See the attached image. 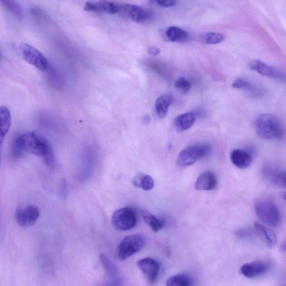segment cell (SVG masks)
I'll use <instances>...</instances> for the list:
<instances>
[{"instance_id":"1","label":"cell","mask_w":286,"mask_h":286,"mask_svg":"<svg viewBox=\"0 0 286 286\" xmlns=\"http://www.w3.org/2000/svg\"><path fill=\"white\" fill-rule=\"evenodd\" d=\"M12 152L16 158L28 153L42 158L49 168H53L55 165V157L51 144L36 131H29L18 136L13 142Z\"/></svg>"},{"instance_id":"2","label":"cell","mask_w":286,"mask_h":286,"mask_svg":"<svg viewBox=\"0 0 286 286\" xmlns=\"http://www.w3.org/2000/svg\"><path fill=\"white\" fill-rule=\"evenodd\" d=\"M258 137L264 139H278L283 137L284 126L280 118L271 113H263L255 122Z\"/></svg>"},{"instance_id":"3","label":"cell","mask_w":286,"mask_h":286,"mask_svg":"<svg viewBox=\"0 0 286 286\" xmlns=\"http://www.w3.org/2000/svg\"><path fill=\"white\" fill-rule=\"evenodd\" d=\"M254 207L258 217L265 224L271 227L279 225L281 212L278 206L271 199L265 197L258 199Z\"/></svg>"},{"instance_id":"4","label":"cell","mask_w":286,"mask_h":286,"mask_svg":"<svg viewBox=\"0 0 286 286\" xmlns=\"http://www.w3.org/2000/svg\"><path fill=\"white\" fill-rule=\"evenodd\" d=\"M210 151V145L207 143H197L189 145L179 154L177 158V165L181 168L191 166L208 155Z\"/></svg>"},{"instance_id":"5","label":"cell","mask_w":286,"mask_h":286,"mask_svg":"<svg viewBox=\"0 0 286 286\" xmlns=\"http://www.w3.org/2000/svg\"><path fill=\"white\" fill-rule=\"evenodd\" d=\"M145 244V239L141 234L127 236L118 246L117 255L121 261H125L136 253L141 251Z\"/></svg>"},{"instance_id":"6","label":"cell","mask_w":286,"mask_h":286,"mask_svg":"<svg viewBox=\"0 0 286 286\" xmlns=\"http://www.w3.org/2000/svg\"><path fill=\"white\" fill-rule=\"evenodd\" d=\"M137 216L133 208L124 207L113 212L112 223L118 230L126 231L133 229L137 224Z\"/></svg>"},{"instance_id":"7","label":"cell","mask_w":286,"mask_h":286,"mask_svg":"<svg viewBox=\"0 0 286 286\" xmlns=\"http://www.w3.org/2000/svg\"><path fill=\"white\" fill-rule=\"evenodd\" d=\"M19 49L22 57L30 65L42 71L48 69L49 62L47 58L38 49L25 43L20 44Z\"/></svg>"},{"instance_id":"8","label":"cell","mask_w":286,"mask_h":286,"mask_svg":"<svg viewBox=\"0 0 286 286\" xmlns=\"http://www.w3.org/2000/svg\"><path fill=\"white\" fill-rule=\"evenodd\" d=\"M40 216V210L35 205H29L19 208L15 213L17 223L22 228H28L35 224Z\"/></svg>"},{"instance_id":"9","label":"cell","mask_w":286,"mask_h":286,"mask_svg":"<svg viewBox=\"0 0 286 286\" xmlns=\"http://www.w3.org/2000/svg\"><path fill=\"white\" fill-rule=\"evenodd\" d=\"M137 266L150 284L156 283L160 270V263L154 259L148 257L139 260Z\"/></svg>"},{"instance_id":"10","label":"cell","mask_w":286,"mask_h":286,"mask_svg":"<svg viewBox=\"0 0 286 286\" xmlns=\"http://www.w3.org/2000/svg\"><path fill=\"white\" fill-rule=\"evenodd\" d=\"M250 69L255 71L263 76L271 77L281 81H285L283 73L277 68L266 64L260 60H253L249 63Z\"/></svg>"},{"instance_id":"11","label":"cell","mask_w":286,"mask_h":286,"mask_svg":"<svg viewBox=\"0 0 286 286\" xmlns=\"http://www.w3.org/2000/svg\"><path fill=\"white\" fill-rule=\"evenodd\" d=\"M122 8L126 14L135 22H144L153 16V13L151 11L135 4H126Z\"/></svg>"},{"instance_id":"12","label":"cell","mask_w":286,"mask_h":286,"mask_svg":"<svg viewBox=\"0 0 286 286\" xmlns=\"http://www.w3.org/2000/svg\"><path fill=\"white\" fill-rule=\"evenodd\" d=\"M269 265L263 262H254L244 265L240 268V273L246 278L252 279L266 273Z\"/></svg>"},{"instance_id":"13","label":"cell","mask_w":286,"mask_h":286,"mask_svg":"<svg viewBox=\"0 0 286 286\" xmlns=\"http://www.w3.org/2000/svg\"><path fill=\"white\" fill-rule=\"evenodd\" d=\"M217 185V180L215 175L212 172L206 171L198 176L195 183V188L198 191H208L215 189Z\"/></svg>"},{"instance_id":"14","label":"cell","mask_w":286,"mask_h":286,"mask_svg":"<svg viewBox=\"0 0 286 286\" xmlns=\"http://www.w3.org/2000/svg\"><path fill=\"white\" fill-rule=\"evenodd\" d=\"M11 115L6 106H0V163H1V147L4 138L10 129Z\"/></svg>"},{"instance_id":"15","label":"cell","mask_w":286,"mask_h":286,"mask_svg":"<svg viewBox=\"0 0 286 286\" xmlns=\"http://www.w3.org/2000/svg\"><path fill=\"white\" fill-rule=\"evenodd\" d=\"M263 174L271 183L281 188H286V172L272 166L264 168Z\"/></svg>"},{"instance_id":"16","label":"cell","mask_w":286,"mask_h":286,"mask_svg":"<svg viewBox=\"0 0 286 286\" xmlns=\"http://www.w3.org/2000/svg\"><path fill=\"white\" fill-rule=\"evenodd\" d=\"M233 164L240 169H246L250 166L252 157L248 152L240 149H234L230 154Z\"/></svg>"},{"instance_id":"17","label":"cell","mask_w":286,"mask_h":286,"mask_svg":"<svg viewBox=\"0 0 286 286\" xmlns=\"http://www.w3.org/2000/svg\"><path fill=\"white\" fill-rule=\"evenodd\" d=\"M196 115L194 112H187L176 118L174 121L175 128L180 132L190 129L194 124Z\"/></svg>"},{"instance_id":"18","label":"cell","mask_w":286,"mask_h":286,"mask_svg":"<svg viewBox=\"0 0 286 286\" xmlns=\"http://www.w3.org/2000/svg\"><path fill=\"white\" fill-rule=\"evenodd\" d=\"M174 101V98L169 94H164L159 97L156 102L155 110L157 116L164 119L169 112V109Z\"/></svg>"},{"instance_id":"19","label":"cell","mask_w":286,"mask_h":286,"mask_svg":"<svg viewBox=\"0 0 286 286\" xmlns=\"http://www.w3.org/2000/svg\"><path fill=\"white\" fill-rule=\"evenodd\" d=\"M164 36L171 42H184L189 38V34L185 30L175 26L167 28L165 30Z\"/></svg>"},{"instance_id":"20","label":"cell","mask_w":286,"mask_h":286,"mask_svg":"<svg viewBox=\"0 0 286 286\" xmlns=\"http://www.w3.org/2000/svg\"><path fill=\"white\" fill-rule=\"evenodd\" d=\"M254 226L259 234L265 240L267 246L271 248H275L278 239L274 231L260 224L256 223Z\"/></svg>"},{"instance_id":"21","label":"cell","mask_w":286,"mask_h":286,"mask_svg":"<svg viewBox=\"0 0 286 286\" xmlns=\"http://www.w3.org/2000/svg\"><path fill=\"white\" fill-rule=\"evenodd\" d=\"M142 215L144 221L151 227L154 232H158L164 228L165 225L164 220L158 218L146 210H143Z\"/></svg>"},{"instance_id":"22","label":"cell","mask_w":286,"mask_h":286,"mask_svg":"<svg viewBox=\"0 0 286 286\" xmlns=\"http://www.w3.org/2000/svg\"><path fill=\"white\" fill-rule=\"evenodd\" d=\"M133 184L135 187L145 191L151 190L154 187V181L152 177L143 174L136 176L133 180Z\"/></svg>"},{"instance_id":"23","label":"cell","mask_w":286,"mask_h":286,"mask_svg":"<svg viewBox=\"0 0 286 286\" xmlns=\"http://www.w3.org/2000/svg\"><path fill=\"white\" fill-rule=\"evenodd\" d=\"M192 281L185 274H179L171 277L167 280L166 286H192Z\"/></svg>"},{"instance_id":"24","label":"cell","mask_w":286,"mask_h":286,"mask_svg":"<svg viewBox=\"0 0 286 286\" xmlns=\"http://www.w3.org/2000/svg\"><path fill=\"white\" fill-rule=\"evenodd\" d=\"M232 87L235 89H242L253 95L259 94V90L252 85L249 81L239 78L235 80L232 84Z\"/></svg>"},{"instance_id":"25","label":"cell","mask_w":286,"mask_h":286,"mask_svg":"<svg viewBox=\"0 0 286 286\" xmlns=\"http://www.w3.org/2000/svg\"><path fill=\"white\" fill-rule=\"evenodd\" d=\"M201 42L207 44H216L223 42L225 36L220 33L214 32H207L202 34L199 36Z\"/></svg>"},{"instance_id":"26","label":"cell","mask_w":286,"mask_h":286,"mask_svg":"<svg viewBox=\"0 0 286 286\" xmlns=\"http://www.w3.org/2000/svg\"><path fill=\"white\" fill-rule=\"evenodd\" d=\"M99 260H100L103 269H105L109 276L112 278H116L117 272L116 267L106 254L105 253L99 254Z\"/></svg>"},{"instance_id":"27","label":"cell","mask_w":286,"mask_h":286,"mask_svg":"<svg viewBox=\"0 0 286 286\" xmlns=\"http://www.w3.org/2000/svg\"><path fill=\"white\" fill-rule=\"evenodd\" d=\"M2 5L7 10L10 12L12 14L17 16H22L23 15L22 9L19 3L14 1H0Z\"/></svg>"},{"instance_id":"28","label":"cell","mask_w":286,"mask_h":286,"mask_svg":"<svg viewBox=\"0 0 286 286\" xmlns=\"http://www.w3.org/2000/svg\"><path fill=\"white\" fill-rule=\"evenodd\" d=\"M99 11H104L108 13H116L121 10V7L117 4L108 1L98 2Z\"/></svg>"},{"instance_id":"29","label":"cell","mask_w":286,"mask_h":286,"mask_svg":"<svg viewBox=\"0 0 286 286\" xmlns=\"http://www.w3.org/2000/svg\"><path fill=\"white\" fill-rule=\"evenodd\" d=\"M175 88L181 94H185L188 93L191 89V85L190 82L186 80L184 77H180V78L177 80L175 83Z\"/></svg>"},{"instance_id":"30","label":"cell","mask_w":286,"mask_h":286,"mask_svg":"<svg viewBox=\"0 0 286 286\" xmlns=\"http://www.w3.org/2000/svg\"><path fill=\"white\" fill-rule=\"evenodd\" d=\"M85 10L88 11H99L98 3L93 2H86L85 6Z\"/></svg>"},{"instance_id":"31","label":"cell","mask_w":286,"mask_h":286,"mask_svg":"<svg viewBox=\"0 0 286 286\" xmlns=\"http://www.w3.org/2000/svg\"><path fill=\"white\" fill-rule=\"evenodd\" d=\"M157 4V5L163 7H171L176 5L177 1H163V0H160V1H155Z\"/></svg>"},{"instance_id":"32","label":"cell","mask_w":286,"mask_h":286,"mask_svg":"<svg viewBox=\"0 0 286 286\" xmlns=\"http://www.w3.org/2000/svg\"><path fill=\"white\" fill-rule=\"evenodd\" d=\"M149 54L152 56H157L160 53V50L156 47H150L148 49Z\"/></svg>"},{"instance_id":"33","label":"cell","mask_w":286,"mask_h":286,"mask_svg":"<svg viewBox=\"0 0 286 286\" xmlns=\"http://www.w3.org/2000/svg\"><path fill=\"white\" fill-rule=\"evenodd\" d=\"M281 251H285L286 250V244H285V243H284L283 244H282V246H281Z\"/></svg>"}]
</instances>
